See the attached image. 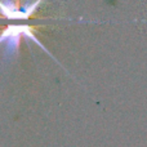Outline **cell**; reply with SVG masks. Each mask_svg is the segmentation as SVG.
I'll return each mask as SVG.
<instances>
[{"instance_id": "cell-1", "label": "cell", "mask_w": 147, "mask_h": 147, "mask_svg": "<svg viewBox=\"0 0 147 147\" xmlns=\"http://www.w3.org/2000/svg\"><path fill=\"white\" fill-rule=\"evenodd\" d=\"M22 39H26L28 41H34L35 44H38L40 48H43V51L45 53H48L52 58L56 62H58L52 53H49V51L47 49V47L39 40L34 34V27L28 25H9L0 32V45L4 47V52H3V57L5 59H10L18 53L20 49V44Z\"/></svg>"}, {"instance_id": "cell-2", "label": "cell", "mask_w": 147, "mask_h": 147, "mask_svg": "<svg viewBox=\"0 0 147 147\" xmlns=\"http://www.w3.org/2000/svg\"><path fill=\"white\" fill-rule=\"evenodd\" d=\"M41 1L44 0H27L21 7L18 1L14 0H0V14L7 20H28V17L39 9Z\"/></svg>"}]
</instances>
